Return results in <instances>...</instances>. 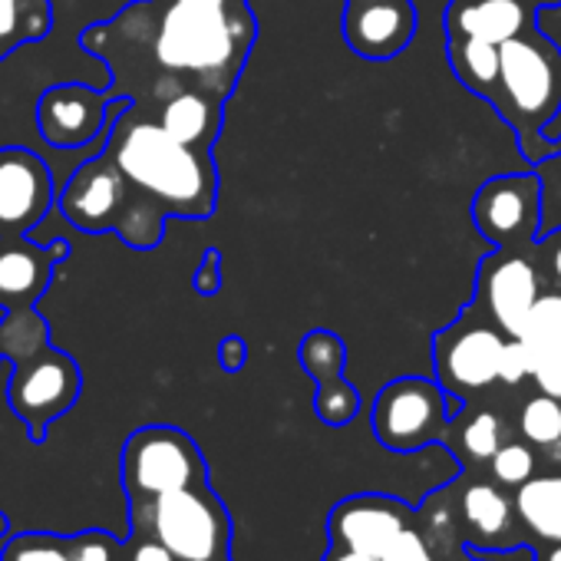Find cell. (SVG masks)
<instances>
[{
    "label": "cell",
    "instance_id": "cell-18",
    "mask_svg": "<svg viewBox=\"0 0 561 561\" xmlns=\"http://www.w3.org/2000/svg\"><path fill=\"white\" fill-rule=\"evenodd\" d=\"M133 106L146 110L149 116H156L179 142L192 146V149H205L211 152L218 133H221V106L215 96L182 87V83H162L152 93L133 100Z\"/></svg>",
    "mask_w": 561,
    "mask_h": 561
},
{
    "label": "cell",
    "instance_id": "cell-26",
    "mask_svg": "<svg viewBox=\"0 0 561 561\" xmlns=\"http://www.w3.org/2000/svg\"><path fill=\"white\" fill-rule=\"evenodd\" d=\"M518 433L525 443L551 449L561 443V400L548 393H535L518 410Z\"/></svg>",
    "mask_w": 561,
    "mask_h": 561
},
{
    "label": "cell",
    "instance_id": "cell-28",
    "mask_svg": "<svg viewBox=\"0 0 561 561\" xmlns=\"http://www.w3.org/2000/svg\"><path fill=\"white\" fill-rule=\"evenodd\" d=\"M489 469H492V479L505 489H518L525 485L535 469H538V459H535V449L531 443L525 439H505L499 446V453L489 459Z\"/></svg>",
    "mask_w": 561,
    "mask_h": 561
},
{
    "label": "cell",
    "instance_id": "cell-40",
    "mask_svg": "<svg viewBox=\"0 0 561 561\" xmlns=\"http://www.w3.org/2000/svg\"><path fill=\"white\" fill-rule=\"evenodd\" d=\"M525 4L535 11H545V8H561V0H525Z\"/></svg>",
    "mask_w": 561,
    "mask_h": 561
},
{
    "label": "cell",
    "instance_id": "cell-6",
    "mask_svg": "<svg viewBox=\"0 0 561 561\" xmlns=\"http://www.w3.org/2000/svg\"><path fill=\"white\" fill-rule=\"evenodd\" d=\"M119 479L126 502L156 499L162 492L208 485V466L198 443L179 426H142L136 430L119 456Z\"/></svg>",
    "mask_w": 561,
    "mask_h": 561
},
{
    "label": "cell",
    "instance_id": "cell-23",
    "mask_svg": "<svg viewBox=\"0 0 561 561\" xmlns=\"http://www.w3.org/2000/svg\"><path fill=\"white\" fill-rule=\"evenodd\" d=\"M50 0H0V60L50 34Z\"/></svg>",
    "mask_w": 561,
    "mask_h": 561
},
{
    "label": "cell",
    "instance_id": "cell-7",
    "mask_svg": "<svg viewBox=\"0 0 561 561\" xmlns=\"http://www.w3.org/2000/svg\"><path fill=\"white\" fill-rule=\"evenodd\" d=\"M505 344L508 337L489 318H482L472 305H466L462 314L433 337V360H436L439 387L459 400H469L489 390L492 383H499Z\"/></svg>",
    "mask_w": 561,
    "mask_h": 561
},
{
    "label": "cell",
    "instance_id": "cell-38",
    "mask_svg": "<svg viewBox=\"0 0 561 561\" xmlns=\"http://www.w3.org/2000/svg\"><path fill=\"white\" fill-rule=\"evenodd\" d=\"M324 561H383V558L367 554V551H351V548H331Z\"/></svg>",
    "mask_w": 561,
    "mask_h": 561
},
{
    "label": "cell",
    "instance_id": "cell-42",
    "mask_svg": "<svg viewBox=\"0 0 561 561\" xmlns=\"http://www.w3.org/2000/svg\"><path fill=\"white\" fill-rule=\"evenodd\" d=\"M192 561H231V554H218V558H192Z\"/></svg>",
    "mask_w": 561,
    "mask_h": 561
},
{
    "label": "cell",
    "instance_id": "cell-24",
    "mask_svg": "<svg viewBox=\"0 0 561 561\" xmlns=\"http://www.w3.org/2000/svg\"><path fill=\"white\" fill-rule=\"evenodd\" d=\"M518 341L531 351L535 367L545 357L561 354V291L558 288H545L538 295V301L531 305V311L525 318V328H522Z\"/></svg>",
    "mask_w": 561,
    "mask_h": 561
},
{
    "label": "cell",
    "instance_id": "cell-4",
    "mask_svg": "<svg viewBox=\"0 0 561 561\" xmlns=\"http://www.w3.org/2000/svg\"><path fill=\"white\" fill-rule=\"evenodd\" d=\"M60 215L80 231H116L129 248L149 251L162 241L172 218L152 195L136 188L123 169L106 156L87 159L57 198Z\"/></svg>",
    "mask_w": 561,
    "mask_h": 561
},
{
    "label": "cell",
    "instance_id": "cell-10",
    "mask_svg": "<svg viewBox=\"0 0 561 561\" xmlns=\"http://www.w3.org/2000/svg\"><path fill=\"white\" fill-rule=\"evenodd\" d=\"M472 221L495 248L528 254L541 225V179L535 172L489 179L472 198Z\"/></svg>",
    "mask_w": 561,
    "mask_h": 561
},
{
    "label": "cell",
    "instance_id": "cell-16",
    "mask_svg": "<svg viewBox=\"0 0 561 561\" xmlns=\"http://www.w3.org/2000/svg\"><path fill=\"white\" fill-rule=\"evenodd\" d=\"M70 257V241L57 238L50 244H34L27 234L0 238V308L24 311L37 308L47 295L57 267Z\"/></svg>",
    "mask_w": 561,
    "mask_h": 561
},
{
    "label": "cell",
    "instance_id": "cell-27",
    "mask_svg": "<svg viewBox=\"0 0 561 561\" xmlns=\"http://www.w3.org/2000/svg\"><path fill=\"white\" fill-rule=\"evenodd\" d=\"M505 439H508L505 423L492 410H479V413H472V416H466L459 423V446L476 462H489Z\"/></svg>",
    "mask_w": 561,
    "mask_h": 561
},
{
    "label": "cell",
    "instance_id": "cell-29",
    "mask_svg": "<svg viewBox=\"0 0 561 561\" xmlns=\"http://www.w3.org/2000/svg\"><path fill=\"white\" fill-rule=\"evenodd\" d=\"M0 561H70L67 558V535L54 531H21L11 535Z\"/></svg>",
    "mask_w": 561,
    "mask_h": 561
},
{
    "label": "cell",
    "instance_id": "cell-8",
    "mask_svg": "<svg viewBox=\"0 0 561 561\" xmlns=\"http://www.w3.org/2000/svg\"><path fill=\"white\" fill-rule=\"evenodd\" d=\"M80 390H83L80 364L50 344L31 354L27 360L11 364L8 403L24 420L31 443L47 439L50 426L77 407Z\"/></svg>",
    "mask_w": 561,
    "mask_h": 561
},
{
    "label": "cell",
    "instance_id": "cell-43",
    "mask_svg": "<svg viewBox=\"0 0 561 561\" xmlns=\"http://www.w3.org/2000/svg\"><path fill=\"white\" fill-rule=\"evenodd\" d=\"M0 364H4V347H0Z\"/></svg>",
    "mask_w": 561,
    "mask_h": 561
},
{
    "label": "cell",
    "instance_id": "cell-19",
    "mask_svg": "<svg viewBox=\"0 0 561 561\" xmlns=\"http://www.w3.org/2000/svg\"><path fill=\"white\" fill-rule=\"evenodd\" d=\"M443 27L446 37H469L502 47L535 27V8H528L525 0H449Z\"/></svg>",
    "mask_w": 561,
    "mask_h": 561
},
{
    "label": "cell",
    "instance_id": "cell-17",
    "mask_svg": "<svg viewBox=\"0 0 561 561\" xmlns=\"http://www.w3.org/2000/svg\"><path fill=\"white\" fill-rule=\"evenodd\" d=\"M298 357H301V367L318 383V393H314L318 420L334 430L354 423V416L360 413V393L354 383L344 380V364H347L344 341L334 331H311L301 341Z\"/></svg>",
    "mask_w": 561,
    "mask_h": 561
},
{
    "label": "cell",
    "instance_id": "cell-11",
    "mask_svg": "<svg viewBox=\"0 0 561 561\" xmlns=\"http://www.w3.org/2000/svg\"><path fill=\"white\" fill-rule=\"evenodd\" d=\"M541 291L545 277L535 267L531 254L495 248L489 257H482L476 271V298L469 305L482 318H489L505 337H518Z\"/></svg>",
    "mask_w": 561,
    "mask_h": 561
},
{
    "label": "cell",
    "instance_id": "cell-13",
    "mask_svg": "<svg viewBox=\"0 0 561 561\" xmlns=\"http://www.w3.org/2000/svg\"><path fill=\"white\" fill-rule=\"evenodd\" d=\"M57 188L47 162L24 149H0V238L31 234L54 208Z\"/></svg>",
    "mask_w": 561,
    "mask_h": 561
},
{
    "label": "cell",
    "instance_id": "cell-31",
    "mask_svg": "<svg viewBox=\"0 0 561 561\" xmlns=\"http://www.w3.org/2000/svg\"><path fill=\"white\" fill-rule=\"evenodd\" d=\"M531 374H535V357H531V351H528L518 337H508L505 354H502V374H499V383H505V387H518V383L531 380Z\"/></svg>",
    "mask_w": 561,
    "mask_h": 561
},
{
    "label": "cell",
    "instance_id": "cell-12",
    "mask_svg": "<svg viewBox=\"0 0 561 561\" xmlns=\"http://www.w3.org/2000/svg\"><path fill=\"white\" fill-rule=\"evenodd\" d=\"M129 103V96L113 100V93L83 83H54L37 100L34 116L44 142H50L54 149H80L90 146Z\"/></svg>",
    "mask_w": 561,
    "mask_h": 561
},
{
    "label": "cell",
    "instance_id": "cell-30",
    "mask_svg": "<svg viewBox=\"0 0 561 561\" xmlns=\"http://www.w3.org/2000/svg\"><path fill=\"white\" fill-rule=\"evenodd\" d=\"M67 558L70 561H123V541L113 531L87 528L67 535Z\"/></svg>",
    "mask_w": 561,
    "mask_h": 561
},
{
    "label": "cell",
    "instance_id": "cell-39",
    "mask_svg": "<svg viewBox=\"0 0 561 561\" xmlns=\"http://www.w3.org/2000/svg\"><path fill=\"white\" fill-rule=\"evenodd\" d=\"M535 561H561V541H554V545H541V548H538V554H535Z\"/></svg>",
    "mask_w": 561,
    "mask_h": 561
},
{
    "label": "cell",
    "instance_id": "cell-25",
    "mask_svg": "<svg viewBox=\"0 0 561 561\" xmlns=\"http://www.w3.org/2000/svg\"><path fill=\"white\" fill-rule=\"evenodd\" d=\"M47 344H50V328L37 314V308L4 311V321H0V347H4L8 364L27 360L31 354L44 351Z\"/></svg>",
    "mask_w": 561,
    "mask_h": 561
},
{
    "label": "cell",
    "instance_id": "cell-1",
    "mask_svg": "<svg viewBox=\"0 0 561 561\" xmlns=\"http://www.w3.org/2000/svg\"><path fill=\"white\" fill-rule=\"evenodd\" d=\"M248 0H139L103 27L83 34L93 54L136 50L142 64L116 67L113 77H139L142 93L182 83L225 103L254 47Z\"/></svg>",
    "mask_w": 561,
    "mask_h": 561
},
{
    "label": "cell",
    "instance_id": "cell-2",
    "mask_svg": "<svg viewBox=\"0 0 561 561\" xmlns=\"http://www.w3.org/2000/svg\"><path fill=\"white\" fill-rule=\"evenodd\" d=\"M103 152L169 215L198 221L211 218L218 202V172L211 152L179 142L146 110L133 103L119 110L106 126Z\"/></svg>",
    "mask_w": 561,
    "mask_h": 561
},
{
    "label": "cell",
    "instance_id": "cell-33",
    "mask_svg": "<svg viewBox=\"0 0 561 561\" xmlns=\"http://www.w3.org/2000/svg\"><path fill=\"white\" fill-rule=\"evenodd\" d=\"M192 288L195 295L202 298H215L221 291V251L218 248H208L192 274Z\"/></svg>",
    "mask_w": 561,
    "mask_h": 561
},
{
    "label": "cell",
    "instance_id": "cell-41",
    "mask_svg": "<svg viewBox=\"0 0 561 561\" xmlns=\"http://www.w3.org/2000/svg\"><path fill=\"white\" fill-rule=\"evenodd\" d=\"M8 531H11V518L0 512V538H8Z\"/></svg>",
    "mask_w": 561,
    "mask_h": 561
},
{
    "label": "cell",
    "instance_id": "cell-36",
    "mask_svg": "<svg viewBox=\"0 0 561 561\" xmlns=\"http://www.w3.org/2000/svg\"><path fill=\"white\" fill-rule=\"evenodd\" d=\"M531 380H535L538 393H548V397L561 400V354H558V357H545V360L535 367Z\"/></svg>",
    "mask_w": 561,
    "mask_h": 561
},
{
    "label": "cell",
    "instance_id": "cell-32",
    "mask_svg": "<svg viewBox=\"0 0 561 561\" xmlns=\"http://www.w3.org/2000/svg\"><path fill=\"white\" fill-rule=\"evenodd\" d=\"M528 254L545 277V288L561 291V231H551L545 241H535V248Z\"/></svg>",
    "mask_w": 561,
    "mask_h": 561
},
{
    "label": "cell",
    "instance_id": "cell-5",
    "mask_svg": "<svg viewBox=\"0 0 561 561\" xmlns=\"http://www.w3.org/2000/svg\"><path fill=\"white\" fill-rule=\"evenodd\" d=\"M129 531L162 541L179 561L231 554V515L211 485L129 502Z\"/></svg>",
    "mask_w": 561,
    "mask_h": 561
},
{
    "label": "cell",
    "instance_id": "cell-20",
    "mask_svg": "<svg viewBox=\"0 0 561 561\" xmlns=\"http://www.w3.org/2000/svg\"><path fill=\"white\" fill-rule=\"evenodd\" d=\"M459 512H462V525L469 528L479 548H518L522 545V535H518L522 522L515 512V499H508L499 489V482L466 485L459 499Z\"/></svg>",
    "mask_w": 561,
    "mask_h": 561
},
{
    "label": "cell",
    "instance_id": "cell-9",
    "mask_svg": "<svg viewBox=\"0 0 561 561\" xmlns=\"http://www.w3.org/2000/svg\"><path fill=\"white\" fill-rule=\"evenodd\" d=\"M449 393L439 387V380L426 377H400L387 383L374 400V436L390 453H416L436 439L446 436L453 426Z\"/></svg>",
    "mask_w": 561,
    "mask_h": 561
},
{
    "label": "cell",
    "instance_id": "cell-15",
    "mask_svg": "<svg viewBox=\"0 0 561 561\" xmlns=\"http://www.w3.org/2000/svg\"><path fill=\"white\" fill-rule=\"evenodd\" d=\"M341 34L364 60L400 57L416 34L413 0H344Z\"/></svg>",
    "mask_w": 561,
    "mask_h": 561
},
{
    "label": "cell",
    "instance_id": "cell-35",
    "mask_svg": "<svg viewBox=\"0 0 561 561\" xmlns=\"http://www.w3.org/2000/svg\"><path fill=\"white\" fill-rule=\"evenodd\" d=\"M123 561H179V558L162 541L129 531V538L123 541Z\"/></svg>",
    "mask_w": 561,
    "mask_h": 561
},
{
    "label": "cell",
    "instance_id": "cell-34",
    "mask_svg": "<svg viewBox=\"0 0 561 561\" xmlns=\"http://www.w3.org/2000/svg\"><path fill=\"white\" fill-rule=\"evenodd\" d=\"M383 561H439V558L433 554V548L426 545V538L410 525V528L393 541V548L383 554Z\"/></svg>",
    "mask_w": 561,
    "mask_h": 561
},
{
    "label": "cell",
    "instance_id": "cell-22",
    "mask_svg": "<svg viewBox=\"0 0 561 561\" xmlns=\"http://www.w3.org/2000/svg\"><path fill=\"white\" fill-rule=\"evenodd\" d=\"M446 57H449V67L456 70L459 83L492 103V96L499 93L502 47L469 41V37H446Z\"/></svg>",
    "mask_w": 561,
    "mask_h": 561
},
{
    "label": "cell",
    "instance_id": "cell-14",
    "mask_svg": "<svg viewBox=\"0 0 561 561\" xmlns=\"http://www.w3.org/2000/svg\"><path fill=\"white\" fill-rule=\"evenodd\" d=\"M413 512L393 499V495H377V492H360L351 499H341L331 508L328 531L334 548H351V551H367L383 558L393 541L410 528Z\"/></svg>",
    "mask_w": 561,
    "mask_h": 561
},
{
    "label": "cell",
    "instance_id": "cell-37",
    "mask_svg": "<svg viewBox=\"0 0 561 561\" xmlns=\"http://www.w3.org/2000/svg\"><path fill=\"white\" fill-rule=\"evenodd\" d=\"M218 364H221V370L238 374V370L248 364V341L238 337V334H228V337L218 344Z\"/></svg>",
    "mask_w": 561,
    "mask_h": 561
},
{
    "label": "cell",
    "instance_id": "cell-21",
    "mask_svg": "<svg viewBox=\"0 0 561 561\" xmlns=\"http://www.w3.org/2000/svg\"><path fill=\"white\" fill-rule=\"evenodd\" d=\"M512 499H515L522 528L535 541H541V545L561 541V472L531 476L525 485L515 489Z\"/></svg>",
    "mask_w": 561,
    "mask_h": 561
},
{
    "label": "cell",
    "instance_id": "cell-3",
    "mask_svg": "<svg viewBox=\"0 0 561 561\" xmlns=\"http://www.w3.org/2000/svg\"><path fill=\"white\" fill-rule=\"evenodd\" d=\"M492 106L518 136L528 162L558 156L561 139H548L545 126L561 110V47L535 27L502 44V73Z\"/></svg>",
    "mask_w": 561,
    "mask_h": 561
}]
</instances>
